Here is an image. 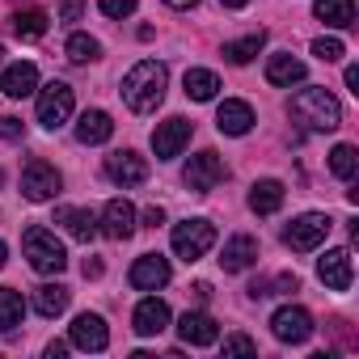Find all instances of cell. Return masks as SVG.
Returning <instances> with one entry per match:
<instances>
[{
  "instance_id": "cell-38",
  "label": "cell",
  "mask_w": 359,
  "mask_h": 359,
  "mask_svg": "<svg viewBox=\"0 0 359 359\" xmlns=\"http://www.w3.org/2000/svg\"><path fill=\"white\" fill-rule=\"evenodd\" d=\"M342 81H346V89H351V93H359V64H346Z\"/></svg>"
},
{
  "instance_id": "cell-37",
  "label": "cell",
  "mask_w": 359,
  "mask_h": 359,
  "mask_svg": "<svg viewBox=\"0 0 359 359\" xmlns=\"http://www.w3.org/2000/svg\"><path fill=\"white\" fill-rule=\"evenodd\" d=\"M0 135H5V140H22V135H26V127H22L18 118H0Z\"/></svg>"
},
{
  "instance_id": "cell-27",
  "label": "cell",
  "mask_w": 359,
  "mask_h": 359,
  "mask_svg": "<svg viewBox=\"0 0 359 359\" xmlns=\"http://www.w3.org/2000/svg\"><path fill=\"white\" fill-rule=\"evenodd\" d=\"M26 317V300L18 287H0V334H13Z\"/></svg>"
},
{
  "instance_id": "cell-18",
  "label": "cell",
  "mask_w": 359,
  "mask_h": 359,
  "mask_svg": "<svg viewBox=\"0 0 359 359\" xmlns=\"http://www.w3.org/2000/svg\"><path fill=\"white\" fill-rule=\"evenodd\" d=\"M254 262H258V241H254L250 233L229 237V245H224V254H220V266H224L229 275H237V271H250Z\"/></svg>"
},
{
  "instance_id": "cell-42",
  "label": "cell",
  "mask_w": 359,
  "mask_h": 359,
  "mask_svg": "<svg viewBox=\"0 0 359 359\" xmlns=\"http://www.w3.org/2000/svg\"><path fill=\"white\" fill-rule=\"evenodd\" d=\"M220 5H224V9H245L250 0H220Z\"/></svg>"
},
{
  "instance_id": "cell-30",
  "label": "cell",
  "mask_w": 359,
  "mask_h": 359,
  "mask_svg": "<svg viewBox=\"0 0 359 359\" xmlns=\"http://www.w3.org/2000/svg\"><path fill=\"white\" fill-rule=\"evenodd\" d=\"M262 47H266V34L258 30V34H245V39H237V43H229V47H224V60L241 68V64H250V60H254V55H258Z\"/></svg>"
},
{
  "instance_id": "cell-14",
  "label": "cell",
  "mask_w": 359,
  "mask_h": 359,
  "mask_svg": "<svg viewBox=\"0 0 359 359\" xmlns=\"http://www.w3.org/2000/svg\"><path fill=\"white\" fill-rule=\"evenodd\" d=\"M72 346H81V351H106V346H110L106 321H102L97 313H81V317L72 321Z\"/></svg>"
},
{
  "instance_id": "cell-20",
  "label": "cell",
  "mask_w": 359,
  "mask_h": 359,
  "mask_svg": "<svg viewBox=\"0 0 359 359\" xmlns=\"http://www.w3.org/2000/svg\"><path fill=\"white\" fill-rule=\"evenodd\" d=\"M216 127H220L224 135H250V127H254V110H250V102H237V97L220 102V110H216Z\"/></svg>"
},
{
  "instance_id": "cell-5",
  "label": "cell",
  "mask_w": 359,
  "mask_h": 359,
  "mask_svg": "<svg viewBox=\"0 0 359 359\" xmlns=\"http://www.w3.org/2000/svg\"><path fill=\"white\" fill-rule=\"evenodd\" d=\"M330 229H334L330 216H321V212H304V216H296V220L283 229V241H287L296 254H309V250H317V245L330 237Z\"/></svg>"
},
{
  "instance_id": "cell-34",
  "label": "cell",
  "mask_w": 359,
  "mask_h": 359,
  "mask_svg": "<svg viewBox=\"0 0 359 359\" xmlns=\"http://www.w3.org/2000/svg\"><path fill=\"white\" fill-rule=\"evenodd\" d=\"M135 5H140V0H97V9H102L106 18H114V22H118V18H131Z\"/></svg>"
},
{
  "instance_id": "cell-7",
  "label": "cell",
  "mask_w": 359,
  "mask_h": 359,
  "mask_svg": "<svg viewBox=\"0 0 359 359\" xmlns=\"http://www.w3.org/2000/svg\"><path fill=\"white\" fill-rule=\"evenodd\" d=\"M68 118H72V89H68L64 81L43 85V89H39V123H43L47 131H55V127H64Z\"/></svg>"
},
{
  "instance_id": "cell-40",
  "label": "cell",
  "mask_w": 359,
  "mask_h": 359,
  "mask_svg": "<svg viewBox=\"0 0 359 359\" xmlns=\"http://www.w3.org/2000/svg\"><path fill=\"white\" fill-rule=\"evenodd\" d=\"M47 355H51V359H64V355H68V342H51Z\"/></svg>"
},
{
  "instance_id": "cell-31",
  "label": "cell",
  "mask_w": 359,
  "mask_h": 359,
  "mask_svg": "<svg viewBox=\"0 0 359 359\" xmlns=\"http://www.w3.org/2000/svg\"><path fill=\"white\" fill-rule=\"evenodd\" d=\"M330 173L342 177V182H351V177L359 173V152H355V144H338V148L330 152Z\"/></svg>"
},
{
  "instance_id": "cell-28",
  "label": "cell",
  "mask_w": 359,
  "mask_h": 359,
  "mask_svg": "<svg viewBox=\"0 0 359 359\" xmlns=\"http://www.w3.org/2000/svg\"><path fill=\"white\" fill-rule=\"evenodd\" d=\"M182 85H187V97H191V102H212V97L220 93V76L208 72V68H191Z\"/></svg>"
},
{
  "instance_id": "cell-33",
  "label": "cell",
  "mask_w": 359,
  "mask_h": 359,
  "mask_svg": "<svg viewBox=\"0 0 359 359\" xmlns=\"http://www.w3.org/2000/svg\"><path fill=\"white\" fill-rule=\"evenodd\" d=\"M313 55H317L321 64H338V60L346 55V43H342V39H325V34H321V39H313Z\"/></svg>"
},
{
  "instance_id": "cell-29",
  "label": "cell",
  "mask_w": 359,
  "mask_h": 359,
  "mask_svg": "<svg viewBox=\"0 0 359 359\" xmlns=\"http://www.w3.org/2000/svg\"><path fill=\"white\" fill-rule=\"evenodd\" d=\"M47 26H51V18H47L43 9L13 13V34H18V39H26V43H39V39L47 34Z\"/></svg>"
},
{
  "instance_id": "cell-23",
  "label": "cell",
  "mask_w": 359,
  "mask_h": 359,
  "mask_svg": "<svg viewBox=\"0 0 359 359\" xmlns=\"http://www.w3.org/2000/svg\"><path fill=\"white\" fill-rule=\"evenodd\" d=\"M110 135H114V123H110L106 110H85L81 114V123H76V140L81 144H106Z\"/></svg>"
},
{
  "instance_id": "cell-22",
  "label": "cell",
  "mask_w": 359,
  "mask_h": 359,
  "mask_svg": "<svg viewBox=\"0 0 359 359\" xmlns=\"http://www.w3.org/2000/svg\"><path fill=\"white\" fill-rule=\"evenodd\" d=\"M304 64L296 60V55H271L266 60V81L271 85H279V89H292V85H300L304 81Z\"/></svg>"
},
{
  "instance_id": "cell-36",
  "label": "cell",
  "mask_w": 359,
  "mask_h": 359,
  "mask_svg": "<svg viewBox=\"0 0 359 359\" xmlns=\"http://www.w3.org/2000/svg\"><path fill=\"white\" fill-rule=\"evenodd\" d=\"M85 0H60V22H81Z\"/></svg>"
},
{
  "instance_id": "cell-45",
  "label": "cell",
  "mask_w": 359,
  "mask_h": 359,
  "mask_svg": "<svg viewBox=\"0 0 359 359\" xmlns=\"http://www.w3.org/2000/svg\"><path fill=\"white\" fill-rule=\"evenodd\" d=\"M0 55H5V51H0Z\"/></svg>"
},
{
  "instance_id": "cell-16",
  "label": "cell",
  "mask_w": 359,
  "mask_h": 359,
  "mask_svg": "<svg viewBox=\"0 0 359 359\" xmlns=\"http://www.w3.org/2000/svg\"><path fill=\"white\" fill-rule=\"evenodd\" d=\"M131 325H135V334H140V338H152V334L169 330V304H165V300H156V296L140 300V309L131 313Z\"/></svg>"
},
{
  "instance_id": "cell-35",
  "label": "cell",
  "mask_w": 359,
  "mask_h": 359,
  "mask_svg": "<svg viewBox=\"0 0 359 359\" xmlns=\"http://www.w3.org/2000/svg\"><path fill=\"white\" fill-rule=\"evenodd\" d=\"M254 351H258V342L245 338V334H229L224 338V355H254Z\"/></svg>"
},
{
  "instance_id": "cell-41",
  "label": "cell",
  "mask_w": 359,
  "mask_h": 359,
  "mask_svg": "<svg viewBox=\"0 0 359 359\" xmlns=\"http://www.w3.org/2000/svg\"><path fill=\"white\" fill-rule=\"evenodd\" d=\"M102 275V262H85V279H97Z\"/></svg>"
},
{
  "instance_id": "cell-19",
  "label": "cell",
  "mask_w": 359,
  "mask_h": 359,
  "mask_svg": "<svg viewBox=\"0 0 359 359\" xmlns=\"http://www.w3.org/2000/svg\"><path fill=\"white\" fill-rule=\"evenodd\" d=\"M39 89V68L34 64H9L5 72H0V93L5 97H30Z\"/></svg>"
},
{
  "instance_id": "cell-24",
  "label": "cell",
  "mask_w": 359,
  "mask_h": 359,
  "mask_svg": "<svg viewBox=\"0 0 359 359\" xmlns=\"http://www.w3.org/2000/svg\"><path fill=\"white\" fill-rule=\"evenodd\" d=\"M55 224H64L68 237H76V241H93V237H97V220H93L85 208H60V212H55Z\"/></svg>"
},
{
  "instance_id": "cell-3",
  "label": "cell",
  "mask_w": 359,
  "mask_h": 359,
  "mask_svg": "<svg viewBox=\"0 0 359 359\" xmlns=\"http://www.w3.org/2000/svg\"><path fill=\"white\" fill-rule=\"evenodd\" d=\"M22 250H26V258H30V266H34L39 275H60V271L68 266V250H64V241H55V233L43 229V224L26 229Z\"/></svg>"
},
{
  "instance_id": "cell-44",
  "label": "cell",
  "mask_w": 359,
  "mask_h": 359,
  "mask_svg": "<svg viewBox=\"0 0 359 359\" xmlns=\"http://www.w3.org/2000/svg\"><path fill=\"white\" fill-rule=\"evenodd\" d=\"M5 258H9V250H5V241H0V266H5Z\"/></svg>"
},
{
  "instance_id": "cell-10",
  "label": "cell",
  "mask_w": 359,
  "mask_h": 359,
  "mask_svg": "<svg viewBox=\"0 0 359 359\" xmlns=\"http://www.w3.org/2000/svg\"><path fill=\"white\" fill-rule=\"evenodd\" d=\"M182 182L191 187V191H199V195H208L212 187H220L224 182V161L208 148V152H199V156H191L187 161V169H182Z\"/></svg>"
},
{
  "instance_id": "cell-15",
  "label": "cell",
  "mask_w": 359,
  "mask_h": 359,
  "mask_svg": "<svg viewBox=\"0 0 359 359\" xmlns=\"http://www.w3.org/2000/svg\"><path fill=\"white\" fill-rule=\"evenodd\" d=\"M102 233H106L110 241H127V237L135 233V208H131L127 199H110L106 212H102Z\"/></svg>"
},
{
  "instance_id": "cell-11",
  "label": "cell",
  "mask_w": 359,
  "mask_h": 359,
  "mask_svg": "<svg viewBox=\"0 0 359 359\" xmlns=\"http://www.w3.org/2000/svg\"><path fill=\"white\" fill-rule=\"evenodd\" d=\"M131 287L135 292H161L165 283H169V262L161 258V254H144V258H135L131 262Z\"/></svg>"
},
{
  "instance_id": "cell-6",
  "label": "cell",
  "mask_w": 359,
  "mask_h": 359,
  "mask_svg": "<svg viewBox=\"0 0 359 359\" xmlns=\"http://www.w3.org/2000/svg\"><path fill=\"white\" fill-rule=\"evenodd\" d=\"M60 187H64L60 169H55V165H47L43 156H34V161L22 169V195H26L30 203H47V199H55V195H60Z\"/></svg>"
},
{
  "instance_id": "cell-13",
  "label": "cell",
  "mask_w": 359,
  "mask_h": 359,
  "mask_svg": "<svg viewBox=\"0 0 359 359\" xmlns=\"http://www.w3.org/2000/svg\"><path fill=\"white\" fill-rule=\"evenodd\" d=\"M317 275L330 292H346L351 279H355V266H351V254L346 250H325V258L317 262Z\"/></svg>"
},
{
  "instance_id": "cell-4",
  "label": "cell",
  "mask_w": 359,
  "mask_h": 359,
  "mask_svg": "<svg viewBox=\"0 0 359 359\" xmlns=\"http://www.w3.org/2000/svg\"><path fill=\"white\" fill-rule=\"evenodd\" d=\"M173 254L182 258V262H199L212 245H216V224L195 216V220H182V224H173Z\"/></svg>"
},
{
  "instance_id": "cell-1",
  "label": "cell",
  "mask_w": 359,
  "mask_h": 359,
  "mask_svg": "<svg viewBox=\"0 0 359 359\" xmlns=\"http://www.w3.org/2000/svg\"><path fill=\"white\" fill-rule=\"evenodd\" d=\"M165 85H169L165 64H156V60H140V64L123 76V102H127L135 114H152V110L165 102Z\"/></svg>"
},
{
  "instance_id": "cell-21",
  "label": "cell",
  "mask_w": 359,
  "mask_h": 359,
  "mask_svg": "<svg viewBox=\"0 0 359 359\" xmlns=\"http://www.w3.org/2000/svg\"><path fill=\"white\" fill-rule=\"evenodd\" d=\"M283 182H275V177H262V182H254L250 187V212H258V216H275L279 208H283Z\"/></svg>"
},
{
  "instance_id": "cell-32",
  "label": "cell",
  "mask_w": 359,
  "mask_h": 359,
  "mask_svg": "<svg viewBox=\"0 0 359 359\" xmlns=\"http://www.w3.org/2000/svg\"><path fill=\"white\" fill-rule=\"evenodd\" d=\"M64 51H68V60H72V64H93V60L102 55V43H97V39H89V34H72Z\"/></svg>"
},
{
  "instance_id": "cell-43",
  "label": "cell",
  "mask_w": 359,
  "mask_h": 359,
  "mask_svg": "<svg viewBox=\"0 0 359 359\" xmlns=\"http://www.w3.org/2000/svg\"><path fill=\"white\" fill-rule=\"evenodd\" d=\"M165 5H173V9H191L195 0H165Z\"/></svg>"
},
{
  "instance_id": "cell-26",
  "label": "cell",
  "mask_w": 359,
  "mask_h": 359,
  "mask_svg": "<svg viewBox=\"0 0 359 359\" xmlns=\"http://www.w3.org/2000/svg\"><path fill=\"white\" fill-rule=\"evenodd\" d=\"M68 300H72V292H68L64 283H43V287L34 292V309H39V317H60V313L68 309Z\"/></svg>"
},
{
  "instance_id": "cell-25",
  "label": "cell",
  "mask_w": 359,
  "mask_h": 359,
  "mask_svg": "<svg viewBox=\"0 0 359 359\" xmlns=\"http://www.w3.org/2000/svg\"><path fill=\"white\" fill-rule=\"evenodd\" d=\"M313 13L334 30H346V26H355V0H317Z\"/></svg>"
},
{
  "instance_id": "cell-2",
  "label": "cell",
  "mask_w": 359,
  "mask_h": 359,
  "mask_svg": "<svg viewBox=\"0 0 359 359\" xmlns=\"http://www.w3.org/2000/svg\"><path fill=\"white\" fill-rule=\"evenodd\" d=\"M287 110H292V118L304 123L309 131H334V127L342 123V106H338V97H334L325 85L300 89V93L287 102Z\"/></svg>"
},
{
  "instance_id": "cell-12",
  "label": "cell",
  "mask_w": 359,
  "mask_h": 359,
  "mask_svg": "<svg viewBox=\"0 0 359 359\" xmlns=\"http://www.w3.org/2000/svg\"><path fill=\"white\" fill-rule=\"evenodd\" d=\"M106 173L118 187H140V182H148V161L140 152H114V156H106Z\"/></svg>"
},
{
  "instance_id": "cell-9",
  "label": "cell",
  "mask_w": 359,
  "mask_h": 359,
  "mask_svg": "<svg viewBox=\"0 0 359 359\" xmlns=\"http://www.w3.org/2000/svg\"><path fill=\"white\" fill-rule=\"evenodd\" d=\"M191 123L182 118V114H173V118H165V123H156V131H152V152L161 156V161H173V156H182V148L191 144Z\"/></svg>"
},
{
  "instance_id": "cell-39",
  "label": "cell",
  "mask_w": 359,
  "mask_h": 359,
  "mask_svg": "<svg viewBox=\"0 0 359 359\" xmlns=\"http://www.w3.org/2000/svg\"><path fill=\"white\" fill-rule=\"evenodd\" d=\"M144 224H152V229L165 224V212H161V208H148V212H144Z\"/></svg>"
},
{
  "instance_id": "cell-17",
  "label": "cell",
  "mask_w": 359,
  "mask_h": 359,
  "mask_svg": "<svg viewBox=\"0 0 359 359\" xmlns=\"http://www.w3.org/2000/svg\"><path fill=\"white\" fill-rule=\"evenodd\" d=\"M177 334H182V342H191V346H216L220 342V325L208 313H187L177 321Z\"/></svg>"
},
{
  "instance_id": "cell-8",
  "label": "cell",
  "mask_w": 359,
  "mask_h": 359,
  "mask_svg": "<svg viewBox=\"0 0 359 359\" xmlns=\"http://www.w3.org/2000/svg\"><path fill=\"white\" fill-rule=\"evenodd\" d=\"M271 334H275L279 342H292V346L309 342V338H313V317H309V309H300V304H283V309H275V317H271Z\"/></svg>"
}]
</instances>
